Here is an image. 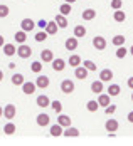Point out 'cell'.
<instances>
[{"label":"cell","instance_id":"18","mask_svg":"<svg viewBox=\"0 0 133 146\" xmlns=\"http://www.w3.org/2000/svg\"><path fill=\"white\" fill-rule=\"evenodd\" d=\"M111 79H113V71H111V69H103V71L100 72V81L108 82V81H111Z\"/></svg>","mask_w":133,"mask_h":146},{"label":"cell","instance_id":"46","mask_svg":"<svg viewBox=\"0 0 133 146\" xmlns=\"http://www.w3.org/2000/svg\"><path fill=\"white\" fill-rule=\"evenodd\" d=\"M128 121H130V123H133V111H130V113H128Z\"/></svg>","mask_w":133,"mask_h":146},{"label":"cell","instance_id":"51","mask_svg":"<svg viewBox=\"0 0 133 146\" xmlns=\"http://www.w3.org/2000/svg\"><path fill=\"white\" fill-rule=\"evenodd\" d=\"M132 101H133V92H132Z\"/></svg>","mask_w":133,"mask_h":146},{"label":"cell","instance_id":"32","mask_svg":"<svg viewBox=\"0 0 133 146\" xmlns=\"http://www.w3.org/2000/svg\"><path fill=\"white\" fill-rule=\"evenodd\" d=\"M98 108H100L98 101H88V102H86V109H88L89 113H96V111H98Z\"/></svg>","mask_w":133,"mask_h":146},{"label":"cell","instance_id":"28","mask_svg":"<svg viewBox=\"0 0 133 146\" xmlns=\"http://www.w3.org/2000/svg\"><path fill=\"white\" fill-rule=\"evenodd\" d=\"M84 35H86V27L84 25H76L74 27V37L79 39V37H84Z\"/></svg>","mask_w":133,"mask_h":146},{"label":"cell","instance_id":"2","mask_svg":"<svg viewBox=\"0 0 133 146\" xmlns=\"http://www.w3.org/2000/svg\"><path fill=\"white\" fill-rule=\"evenodd\" d=\"M61 91H62L64 94H71L74 91V82L71 79H64V81L61 82Z\"/></svg>","mask_w":133,"mask_h":146},{"label":"cell","instance_id":"12","mask_svg":"<svg viewBox=\"0 0 133 146\" xmlns=\"http://www.w3.org/2000/svg\"><path fill=\"white\" fill-rule=\"evenodd\" d=\"M49 121H51V117H49V114H39V116L35 117V123H37V126H41V128H44V126H47L49 124Z\"/></svg>","mask_w":133,"mask_h":146},{"label":"cell","instance_id":"21","mask_svg":"<svg viewBox=\"0 0 133 146\" xmlns=\"http://www.w3.org/2000/svg\"><path fill=\"white\" fill-rule=\"evenodd\" d=\"M14 39H15V42H19V44H25V40H27V32H24V30L20 29L19 32H15Z\"/></svg>","mask_w":133,"mask_h":146},{"label":"cell","instance_id":"38","mask_svg":"<svg viewBox=\"0 0 133 146\" xmlns=\"http://www.w3.org/2000/svg\"><path fill=\"white\" fill-rule=\"evenodd\" d=\"M126 54H128V50H126L123 45L116 49V57H118V59H125V57H126Z\"/></svg>","mask_w":133,"mask_h":146},{"label":"cell","instance_id":"30","mask_svg":"<svg viewBox=\"0 0 133 146\" xmlns=\"http://www.w3.org/2000/svg\"><path fill=\"white\" fill-rule=\"evenodd\" d=\"M106 91H108V94H110V96L113 98V96H118L121 89H120V86H118V84H110V88L106 89Z\"/></svg>","mask_w":133,"mask_h":146},{"label":"cell","instance_id":"14","mask_svg":"<svg viewBox=\"0 0 133 146\" xmlns=\"http://www.w3.org/2000/svg\"><path fill=\"white\" fill-rule=\"evenodd\" d=\"M118 121H116V119H108V121H106V123H104V128H106V129H108V133H115L116 131V129H118Z\"/></svg>","mask_w":133,"mask_h":146},{"label":"cell","instance_id":"9","mask_svg":"<svg viewBox=\"0 0 133 146\" xmlns=\"http://www.w3.org/2000/svg\"><path fill=\"white\" fill-rule=\"evenodd\" d=\"M35 82H27V81H24V84H22V91H24V94H34L35 92Z\"/></svg>","mask_w":133,"mask_h":146},{"label":"cell","instance_id":"3","mask_svg":"<svg viewBox=\"0 0 133 146\" xmlns=\"http://www.w3.org/2000/svg\"><path fill=\"white\" fill-rule=\"evenodd\" d=\"M15 114H17V108H15L14 104H7V106L3 108V117H7V119H14Z\"/></svg>","mask_w":133,"mask_h":146},{"label":"cell","instance_id":"31","mask_svg":"<svg viewBox=\"0 0 133 146\" xmlns=\"http://www.w3.org/2000/svg\"><path fill=\"white\" fill-rule=\"evenodd\" d=\"M71 10H73V9H71V3H68V2H64L59 7V14H62V15H69Z\"/></svg>","mask_w":133,"mask_h":146},{"label":"cell","instance_id":"8","mask_svg":"<svg viewBox=\"0 0 133 146\" xmlns=\"http://www.w3.org/2000/svg\"><path fill=\"white\" fill-rule=\"evenodd\" d=\"M45 32H47V35H54V34H57V30H59V27H57V24H56V20H47V25H45Z\"/></svg>","mask_w":133,"mask_h":146},{"label":"cell","instance_id":"47","mask_svg":"<svg viewBox=\"0 0 133 146\" xmlns=\"http://www.w3.org/2000/svg\"><path fill=\"white\" fill-rule=\"evenodd\" d=\"M3 81V72H2V69H0V82Z\"/></svg>","mask_w":133,"mask_h":146},{"label":"cell","instance_id":"24","mask_svg":"<svg viewBox=\"0 0 133 146\" xmlns=\"http://www.w3.org/2000/svg\"><path fill=\"white\" fill-rule=\"evenodd\" d=\"M96 17V10L94 9H86V10H83V20H93Z\"/></svg>","mask_w":133,"mask_h":146},{"label":"cell","instance_id":"43","mask_svg":"<svg viewBox=\"0 0 133 146\" xmlns=\"http://www.w3.org/2000/svg\"><path fill=\"white\" fill-rule=\"evenodd\" d=\"M37 25H39V27H41V29L44 30V29H45V25H47V20H44V19H41V20H39V22H37Z\"/></svg>","mask_w":133,"mask_h":146},{"label":"cell","instance_id":"20","mask_svg":"<svg viewBox=\"0 0 133 146\" xmlns=\"http://www.w3.org/2000/svg\"><path fill=\"white\" fill-rule=\"evenodd\" d=\"M54 20H56V24H57V27H59V29H66V27H68V19H66V15L57 14Z\"/></svg>","mask_w":133,"mask_h":146},{"label":"cell","instance_id":"50","mask_svg":"<svg viewBox=\"0 0 133 146\" xmlns=\"http://www.w3.org/2000/svg\"><path fill=\"white\" fill-rule=\"evenodd\" d=\"M130 54H132V56H133V45H132V47H130Z\"/></svg>","mask_w":133,"mask_h":146},{"label":"cell","instance_id":"44","mask_svg":"<svg viewBox=\"0 0 133 146\" xmlns=\"http://www.w3.org/2000/svg\"><path fill=\"white\" fill-rule=\"evenodd\" d=\"M126 84H128V88H130V89H133V76H132V77H128Z\"/></svg>","mask_w":133,"mask_h":146},{"label":"cell","instance_id":"36","mask_svg":"<svg viewBox=\"0 0 133 146\" xmlns=\"http://www.w3.org/2000/svg\"><path fill=\"white\" fill-rule=\"evenodd\" d=\"M9 14H10V9H9L7 5L0 3V19H5V17H9Z\"/></svg>","mask_w":133,"mask_h":146},{"label":"cell","instance_id":"27","mask_svg":"<svg viewBox=\"0 0 133 146\" xmlns=\"http://www.w3.org/2000/svg\"><path fill=\"white\" fill-rule=\"evenodd\" d=\"M113 19H115L116 22H125V20H126V14H125L121 9H118V10H115V14H113Z\"/></svg>","mask_w":133,"mask_h":146},{"label":"cell","instance_id":"29","mask_svg":"<svg viewBox=\"0 0 133 146\" xmlns=\"http://www.w3.org/2000/svg\"><path fill=\"white\" fill-rule=\"evenodd\" d=\"M111 44L115 45V47H121V45H125V35H115V37L111 39Z\"/></svg>","mask_w":133,"mask_h":146},{"label":"cell","instance_id":"33","mask_svg":"<svg viewBox=\"0 0 133 146\" xmlns=\"http://www.w3.org/2000/svg\"><path fill=\"white\" fill-rule=\"evenodd\" d=\"M30 71H32V72H35V74H39L41 71H42V62H41V60L32 62V64H30Z\"/></svg>","mask_w":133,"mask_h":146},{"label":"cell","instance_id":"22","mask_svg":"<svg viewBox=\"0 0 133 146\" xmlns=\"http://www.w3.org/2000/svg\"><path fill=\"white\" fill-rule=\"evenodd\" d=\"M57 123H59L62 128H68V126H71V117L59 113V116H57Z\"/></svg>","mask_w":133,"mask_h":146},{"label":"cell","instance_id":"19","mask_svg":"<svg viewBox=\"0 0 133 146\" xmlns=\"http://www.w3.org/2000/svg\"><path fill=\"white\" fill-rule=\"evenodd\" d=\"M62 134H64L66 138H78V136H79V129H78V128H73V126H68V129H64Z\"/></svg>","mask_w":133,"mask_h":146},{"label":"cell","instance_id":"13","mask_svg":"<svg viewBox=\"0 0 133 146\" xmlns=\"http://www.w3.org/2000/svg\"><path fill=\"white\" fill-rule=\"evenodd\" d=\"M35 104H37V106H41V108H47V106H51V99H49L45 94H41V96H37Z\"/></svg>","mask_w":133,"mask_h":146},{"label":"cell","instance_id":"37","mask_svg":"<svg viewBox=\"0 0 133 146\" xmlns=\"http://www.w3.org/2000/svg\"><path fill=\"white\" fill-rule=\"evenodd\" d=\"M115 111H116V104H113V102H110L106 108H104V113L108 114V116H111V114H115Z\"/></svg>","mask_w":133,"mask_h":146},{"label":"cell","instance_id":"6","mask_svg":"<svg viewBox=\"0 0 133 146\" xmlns=\"http://www.w3.org/2000/svg\"><path fill=\"white\" fill-rule=\"evenodd\" d=\"M74 69H76V71H74V76H76L78 79L84 81V79L88 77V72H89V71L84 67V66H78V67H74Z\"/></svg>","mask_w":133,"mask_h":146},{"label":"cell","instance_id":"4","mask_svg":"<svg viewBox=\"0 0 133 146\" xmlns=\"http://www.w3.org/2000/svg\"><path fill=\"white\" fill-rule=\"evenodd\" d=\"M93 45H94V49H98V50H104V49H106V39H104L103 35H96V37L93 39Z\"/></svg>","mask_w":133,"mask_h":146},{"label":"cell","instance_id":"26","mask_svg":"<svg viewBox=\"0 0 133 146\" xmlns=\"http://www.w3.org/2000/svg\"><path fill=\"white\" fill-rule=\"evenodd\" d=\"M91 91H93L94 94L103 92V81H94V82L91 84Z\"/></svg>","mask_w":133,"mask_h":146},{"label":"cell","instance_id":"40","mask_svg":"<svg viewBox=\"0 0 133 146\" xmlns=\"http://www.w3.org/2000/svg\"><path fill=\"white\" fill-rule=\"evenodd\" d=\"M45 39H47V32H45V30H41V32L35 34V40H37V42H44Z\"/></svg>","mask_w":133,"mask_h":146},{"label":"cell","instance_id":"34","mask_svg":"<svg viewBox=\"0 0 133 146\" xmlns=\"http://www.w3.org/2000/svg\"><path fill=\"white\" fill-rule=\"evenodd\" d=\"M68 62H69V66H71V67H78V66L81 64V57L74 54V56H71V57H69V60H68Z\"/></svg>","mask_w":133,"mask_h":146},{"label":"cell","instance_id":"15","mask_svg":"<svg viewBox=\"0 0 133 146\" xmlns=\"http://www.w3.org/2000/svg\"><path fill=\"white\" fill-rule=\"evenodd\" d=\"M35 86H37L39 89H45L47 86H49V77H47V76H37Z\"/></svg>","mask_w":133,"mask_h":146},{"label":"cell","instance_id":"17","mask_svg":"<svg viewBox=\"0 0 133 146\" xmlns=\"http://www.w3.org/2000/svg\"><path fill=\"white\" fill-rule=\"evenodd\" d=\"M52 59H54V54H52L51 49H44L41 52V60L42 62H52Z\"/></svg>","mask_w":133,"mask_h":146},{"label":"cell","instance_id":"25","mask_svg":"<svg viewBox=\"0 0 133 146\" xmlns=\"http://www.w3.org/2000/svg\"><path fill=\"white\" fill-rule=\"evenodd\" d=\"M10 81H12V84H14V86H22V84H24V81H25V77H24V74H14Z\"/></svg>","mask_w":133,"mask_h":146},{"label":"cell","instance_id":"41","mask_svg":"<svg viewBox=\"0 0 133 146\" xmlns=\"http://www.w3.org/2000/svg\"><path fill=\"white\" fill-rule=\"evenodd\" d=\"M83 66H84L88 71H96V64H94L93 60H84V62H83Z\"/></svg>","mask_w":133,"mask_h":146},{"label":"cell","instance_id":"10","mask_svg":"<svg viewBox=\"0 0 133 146\" xmlns=\"http://www.w3.org/2000/svg\"><path fill=\"white\" fill-rule=\"evenodd\" d=\"M111 102V96L106 92V94H103V92H100V96H98V104L101 106V108H106L108 104Z\"/></svg>","mask_w":133,"mask_h":146},{"label":"cell","instance_id":"7","mask_svg":"<svg viewBox=\"0 0 133 146\" xmlns=\"http://www.w3.org/2000/svg\"><path fill=\"white\" fill-rule=\"evenodd\" d=\"M52 69L56 72H61L66 69V60L64 59H52Z\"/></svg>","mask_w":133,"mask_h":146},{"label":"cell","instance_id":"42","mask_svg":"<svg viewBox=\"0 0 133 146\" xmlns=\"http://www.w3.org/2000/svg\"><path fill=\"white\" fill-rule=\"evenodd\" d=\"M123 7V2L121 0H111V9H115V10H118Z\"/></svg>","mask_w":133,"mask_h":146},{"label":"cell","instance_id":"45","mask_svg":"<svg viewBox=\"0 0 133 146\" xmlns=\"http://www.w3.org/2000/svg\"><path fill=\"white\" fill-rule=\"evenodd\" d=\"M3 44H5V39H3V35L0 34V47H3Z\"/></svg>","mask_w":133,"mask_h":146},{"label":"cell","instance_id":"39","mask_svg":"<svg viewBox=\"0 0 133 146\" xmlns=\"http://www.w3.org/2000/svg\"><path fill=\"white\" fill-rule=\"evenodd\" d=\"M51 108L59 114V113H62V104H61V101H52L51 102Z\"/></svg>","mask_w":133,"mask_h":146},{"label":"cell","instance_id":"35","mask_svg":"<svg viewBox=\"0 0 133 146\" xmlns=\"http://www.w3.org/2000/svg\"><path fill=\"white\" fill-rule=\"evenodd\" d=\"M3 133H5V134H9V136H10V134H14V133H15V124H14V123H7V124L3 126Z\"/></svg>","mask_w":133,"mask_h":146},{"label":"cell","instance_id":"49","mask_svg":"<svg viewBox=\"0 0 133 146\" xmlns=\"http://www.w3.org/2000/svg\"><path fill=\"white\" fill-rule=\"evenodd\" d=\"M66 2H68V3H74V2H76V0H66Z\"/></svg>","mask_w":133,"mask_h":146},{"label":"cell","instance_id":"16","mask_svg":"<svg viewBox=\"0 0 133 146\" xmlns=\"http://www.w3.org/2000/svg\"><path fill=\"white\" fill-rule=\"evenodd\" d=\"M64 45H66L68 50H76V49H78V37H69V39H66Z\"/></svg>","mask_w":133,"mask_h":146},{"label":"cell","instance_id":"23","mask_svg":"<svg viewBox=\"0 0 133 146\" xmlns=\"http://www.w3.org/2000/svg\"><path fill=\"white\" fill-rule=\"evenodd\" d=\"M62 126H61L59 123L57 124H52L51 126V136H54V138H59V136H62Z\"/></svg>","mask_w":133,"mask_h":146},{"label":"cell","instance_id":"11","mask_svg":"<svg viewBox=\"0 0 133 146\" xmlns=\"http://www.w3.org/2000/svg\"><path fill=\"white\" fill-rule=\"evenodd\" d=\"M2 50H3V54H5L7 57H12V56H15V52H17V47H15L14 44H3Z\"/></svg>","mask_w":133,"mask_h":146},{"label":"cell","instance_id":"1","mask_svg":"<svg viewBox=\"0 0 133 146\" xmlns=\"http://www.w3.org/2000/svg\"><path fill=\"white\" fill-rule=\"evenodd\" d=\"M17 56L20 59H29L30 56H32V49H30L29 45L25 44H20L19 47H17Z\"/></svg>","mask_w":133,"mask_h":146},{"label":"cell","instance_id":"5","mask_svg":"<svg viewBox=\"0 0 133 146\" xmlns=\"http://www.w3.org/2000/svg\"><path fill=\"white\" fill-rule=\"evenodd\" d=\"M34 27H35V22L32 19H29V17L20 22V29L24 30V32H30V30H34Z\"/></svg>","mask_w":133,"mask_h":146},{"label":"cell","instance_id":"48","mask_svg":"<svg viewBox=\"0 0 133 146\" xmlns=\"http://www.w3.org/2000/svg\"><path fill=\"white\" fill-rule=\"evenodd\" d=\"M3 116V109H2V108H0V117Z\"/></svg>","mask_w":133,"mask_h":146}]
</instances>
